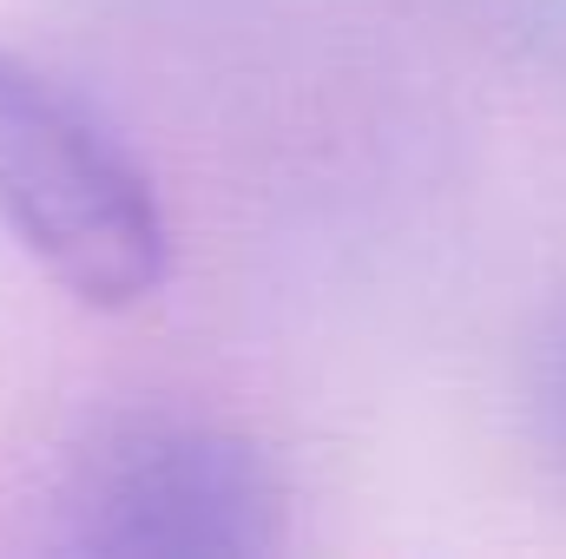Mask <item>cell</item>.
<instances>
[{
    "label": "cell",
    "instance_id": "obj_2",
    "mask_svg": "<svg viewBox=\"0 0 566 559\" xmlns=\"http://www.w3.org/2000/svg\"><path fill=\"white\" fill-rule=\"evenodd\" d=\"M0 231L86 309H133L171 271L139 151L73 86L0 46Z\"/></svg>",
    "mask_w": 566,
    "mask_h": 559
},
{
    "label": "cell",
    "instance_id": "obj_1",
    "mask_svg": "<svg viewBox=\"0 0 566 559\" xmlns=\"http://www.w3.org/2000/svg\"><path fill=\"white\" fill-rule=\"evenodd\" d=\"M290 534L277 461L218 421L106 415L73 434L33 500V547L80 559H238Z\"/></svg>",
    "mask_w": 566,
    "mask_h": 559
},
{
    "label": "cell",
    "instance_id": "obj_3",
    "mask_svg": "<svg viewBox=\"0 0 566 559\" xmlns=\"http://www.w3.org/2000/svg\"><path fill=\"white\" fill-rule=\"evenodd\" d=\"M527 409L541 421L547 454L566 467V303L547 316L541 342H534V369H527Z\"/></svg>",
    "mask_w": 566,
    "mask_h": 559
}]
</instances>
